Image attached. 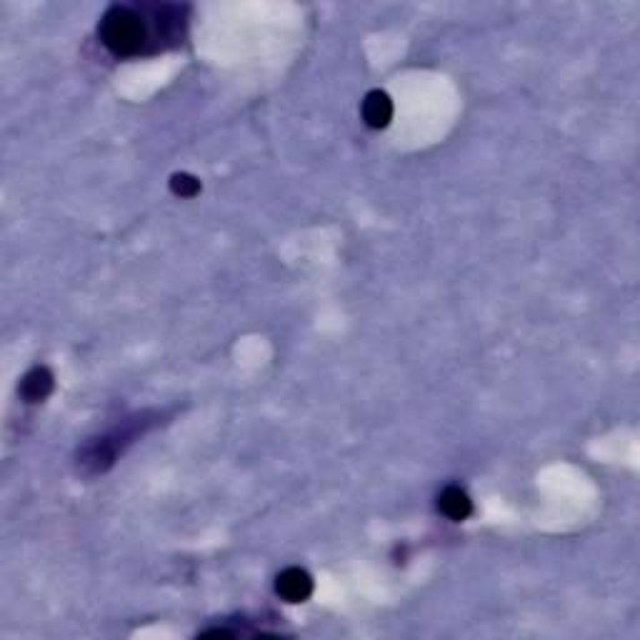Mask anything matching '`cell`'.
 <instances>
[{
	"label": "cell",
	"instance_id": "6da1fadb",
	"mask_svg": "<svg viewBox=\"0 0 640 640\" xmlns=\"http://www.w3.org/2000/svg\"><path fill=\"white\" fill-rule=\"evenodd\" d=\"M186 13V5H110L100 18L98 36L116 58L145 56L183 43Z\"/></svg>",
	"mask_w": 640,
	"mask_h": 640
},
{
	"label": "cell",
	"instance_id": "7a4b0ae2",
	"mask_svg": "<svg viewBox=\"0 0 640 640\" xmlns=\"http://www.w3.org/2000/svg\"><path fill=\"white\" fill-rule=\"evenodd\" d=\"M275 593L283 598L285 603H306L313 595V578L306 568H285L275 578Z\"/></svg>",
	"mask_w": 640,
	"mask_h": 640
},
{
	"label": "cell",
	"instance_id": "3957f363",
	"mask_svg": "<svg viewBox=\"0 0 640 640\" xmlns=\"http://www.w3.org/2000/svg\"><path fill=\"white\" fill-rule=\"evenodd\" d=\"M360 113H363V120H366L368 128H373V131L385 128V125L393 120L391 95L385 93V91H370V93L363 98Z\"/></svg>",
	"mask_w": 640,
	"mask_h": 640
},
{
	"label": "cell",
	"instance_id": "277c9868",
	"mask_svg": "<svg viewBox=\"0 0 640 640\" xmlns=\"http://www.w3.org/2000/svg\"><path fill=\"white\" fill-rule=\"evenodd\" d=\"M56 388V378L50 373V368L36 366L33 370L25 373V378L21 380V395L25 403H43L48 395Z\"/></svg>",
	"mask_w": 640,
	"mask_h": 640
},
{
	"label": "cell",
	"instance_id": "5b68a950",
	"mask_svg": "<svg viewBox=\"0 0 640 640\" xmlns=\"http://www.w3.org/2000/svg\"><path fill=\"white\" fill-rule=\"evenodd\" d=\"M438 510L445 518L461 523L473 513V500H471V496H468L461 486H448L440 490Z\"/></svg>",
	"mask_w": 640,
	"mask_h": 640
},
{
	"label": "cell",
	"instance_id": "8992f818",
	"mask_svg": "<svg viewBox=\"0 0 640 640\" xmlns=\"http://www.w3.org/2000/svg\"><path fill=\"white\" fill-rule=\"evenodd\" d=\"M201 180L195 178V176H190V173H176V176H170V190H173V195H178V198H195L198 193H201Z\"/></svg>",
	"mask_w": 640,
	"mask_h": 640
}]
</instances>
